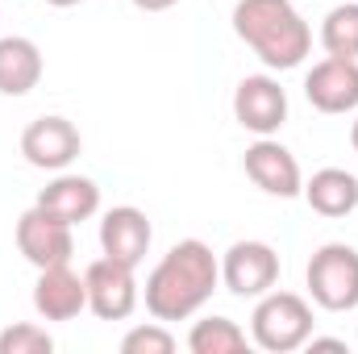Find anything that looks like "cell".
Listing matches in <instances>:
<instances>
[{
  "instance_id": "8fae6325",
  "label": "cell",
  "mask_w": 358,
  "mask_h": 354,
  "mask_svg": "<svg viewBox=\"0 0 358 354\" xmlns=\"http://www.w3.org/2000/svg\"><path fill=\"white\" fill-rule=\"evenodd\" d=\"M304 96L317 113L342 117L358 108V59H334L325 55L321 63H313V71L304 76Z\"/></svg>"
},
{
  "instance_id": "5bb4252c",
  "label": "cell",
  "mask_w": 358,
  "mask_h": 354,
  "mask_svg": "<svg viewBox=\"0 0 358 354\" xmlns=\"http://www.w3.org/2000/svg\"><path fill=\"white\" fill-rule=\"evenodd\" d=\"M38 204H42L46 213L63 217L67 225H80V221H92V217L100 213V187H96V179H88V176H67V171H59V176L38 192Z\"/></svg>"
},
{
  "instance_id": "603a6c76",
  "label": "cell",
  "mask_w": 358,
  "mask_h": 354,
  "mask_svg": "<svg viewBox=\"0 0 358 354\" xmlns=\"http://www.w3.org/2000/svg\"><path fill=\"white\" fill-rule=\"evenodd\" d=\"M46 4H55V8H71V4H84V0H46Z\"/></svg>"
},
{
  "instance_id": "ffe728a7",
  "label": "cell",
  "mask_w": 358,
  "mask_h": 354,
  "mask_svg": "<svg viewBox=\"0 0 358 354\" xmlns=\"http://www.w3.org/2000/svg\"><path fill=\"white\" fill-rule=\"evenodd\" d=\"M171 351H176V334H171L163 321L134 325V330L121 338V354H171Z\"/></svg>"
},
{
  "instance_id": "277c9868",
  "label": "cell",
  "mask_w": 358,
  "mask_h": 354,
  "mask_svg": "<svg viewBox=\"0 0 358 354\" xmlns=\"http://www.w3.org/2000/svg\"><path fill=\"white\" fill-rule=\"evenodd\" d=\"M304 283H308L313 304H321L325 313L358 309V250L346 242L317 246L304 267Z\"/></svg>"
},
{
  "instance_id": "6da1fadb",
  "label": "cell",
  "mask_w": 358,
  "mask_h": 354,
  "mask_svg": "<svg viewBox=\"0 0 358 354\" xmlns=\"http://www.w3.org/2000/svg\"><path fill=\"white\" fill-rule=\"evenodd\" d=\"M217 288H221V259L213 255V246L200 238H183L146 275L142 300H146V313L167 325V321L196 317Z\"/></svg>"
},
{
  "instance_id": "8992f818",
  "label": "cell",
  "mask_w": 358,
  "mask_h": 354,
  "mask_svg": "<svg viewBox=\"0 0 358 354\" xmlns=\"http://www.w3.org/2000/svg\"><path fill=\"white\" fill-rule=\"evenodd\" d=\"M76 225H67L63 217L46 213L42 204L25 208L17 217V250L29 267H59V263H71L76 255Z\"/></svg>"
},
{
  "instance_id": "7c38bea8",
  "label": "cell",
  "mask_w": 358,
  "mask_h": 354,
  "mask_svg": "<svg viewBox=\"0 0 358 354\" xmlns=\"http://www.w3.org/2000/svg\"><path fill=\"white\" fill-rule=\"evenodd\" d=\"M242 167H246V176L255 179V187H263L267 196L292 200V196L304 192V176H300L296 155L283 142H275V138H259L255 146H246Z\"/></svg>"
},
{
  "instance_id": "cb8c5ba5",
  "label": "cell",
  "mask_w": 358,
  "mask_h": 354,
  "mask_svg": "<svg viewBox=\"0 0 358 354\" xmlns=\"http://www.w3.org/2000/svg\"><path fill=\"white\" fill-rule=\"evenodd\" d=\"M350 146H355V155H358V117H355V125H350Z\"/></svg>"
},
{
  "instance_id": "52a82bcc",
  "label": "cell",
  "mask_w": 358,
  "mask_h": 354,
  "mask_svg": "<svg viewBox=\"0 0 358 354\" xmlns=\"http://www.w3.org/2000/svg\"><path fill=\"white\" fill-rule=\"evenodd\" d=\"M234 117L255 138H275L287 121V92L275 76H246L234 88Z\"/></svg>"
},
{
  "instance_id": "44dd1931",
  "label": "cell",
  "mask_w": 358,
  "mask_h": 354,
  "mask_svg": "<svg viewBox=\"0 0 358 354\" xmlns=\"http://www.w3.org/2000/svg\"><path fill=\"white\" fill-rule=\"evenodd\" d=\"M304 346H308V351H338V354H346V351H350V346H346L342 338H317V334H313V338H308Z\"/></svg>"
},
{
  "instance_id": "ac0fdd59",
  "label": "cell",
  "mask_w": 358,
  "mask_h": 354,
  "mask_svg": "<svg viewBox=\"0 0 358 354\" xmlns=\"http://www.w3.org/2000/svg\"><path fill=\"white\" fill-rule=\"evenodd\" d=\"M321 46L334 59H358V0L334 4L321 21Z\"/></svg>"
},
{
  "instance_id": "9c48e42d",
  "label": "cell",
  "mask_w": 358,
  "mask_h": 354,
  "mask_svg": "<svg viewBox=\"0 0 358 354\" xmlns=\"http://www.w3.org/2000/svg\"><path fill=\"white\" fill-rule=\"evenodd\" d=\"M84 283H88V309L100 321H125L138 309V300H142V288L134 279V267L113 263V259L88 263Z\"/></svg>"
},
{
  "instance_id": "4fadbf2b",
  "label": "cell",
  "mask_w": 358,
  "mask_h": 354,
  "mask_svg": "<svg viewBox=\"0 0 358 354\" xmlns=\"http://www.w3.org/2000/svg\"><path fill=\"white\" fill-rule=\"evenodd\" d=\"M34 309L42 321H71L88 309V283L80 271H71V263L42 267L38 283H34Z\"/></svg>"
},
{
  "instance_id": "9a60e30c",
  "label": "cell",
  "mask_w": 358,
  "mask_h": 354,
  "mask_svg": "<svg viewBox=\"0 0 358 354\" xmlns=\"http://www.w3.org/2000/svg\"><path fill=\"white\" fill-rule=\"evenodd\" d=\"M42 71L46 63L34 38H21V34L0 38V96H29L42 84Z\"/></svg>"
},
{
  "instance_id": "7a4b0ae2",
  "label": "cell",
  "mask_w": 358,
  "mask_h": 354,
  "mask_svg": "<svg viewBox=\"0 0 358 354\" xmlns=\"http://www.w3.org/2000/svg\"><path fill=\"white\" fill-rule=\"evenodd\" d=\"M234 34L263 59L271 71H292L313 50V25L292 0H238Z\"/></svg>"
},
{
  "instance_id": "7402d4cb",
  "label": "cell",
  "mask_w": 358,
  "mask_h": 354,
  "mask_svg": "<svg viewBox=\"0 0 358 354\" xmlns=\"http://www.w3.org/2000/svg\"><path fill=\"white\" fill-rule=\"evenodd\" d=\"M134 8H142V13H167V8H176L179 0H129Z\"/></svg>"
},
{
  "instance_id": "d6986e66",
  "label": "cell",
  "mask_w": 358,
  "mask_h": 354,
  "mask_svg": "<svg viewBox=\"0 0 358 354\" xmlns=\"http://www.w3.org/2000/svg\"><path fill=\"white\" fill-rule=\"evenodd\" d=\"M50 351H55V338L34 321H17V325L0 330V354H50Z\"/></svg>"
},
{
  "instance_id": "3957f363",
  "label": "cell",
  "mask_w": 358,
  "mask_h": 354,
  "mask_svg": "<svg viewBox=\"0 0 358 354\" xmlns=\"http://www.w3.org/2000/svg\"><path fill=\"white\" fill-rule=\"evenodd\" d=\"M313 338V304L300 292H275L259 296L250 313V342L267 354H292Z\"/></svg>"
},
{
  "instance_id": "30bf717a",
  "label": "cell",
  "mask_w": 358,
  "mask_h": 354,
  "mask_svg": "<svg viewBox=\"0 0 358 354\" xmlns=\"http://www.w3.org/2000/svg\"><path fill=\"white\" fill-rule=\"evenodd\" d=\"M150 242H155V229H150V217L142 208L117 204V208L104 213V221H100V250H104V259L138 271L146 263V255H150Z\"/></svg>"
},
{
  "instance_id": "ba28073f",
  "label": "cell",
  "mask_w": 358,
  "mask_h": 354,
  "mask_svg": "<svg viewBox=\"0 0 358 354\" xmlns=\"http://www.w3.org/2000/svg\"><path fill=\"white\" fill-rule=\"evenodd\" d=\"M80 150H84V138L67 117H38L21 134V155L38 171H67L80 159Z\"/></svg>"
},
{
  "instance_id": "2e32d148",
  "label": "cell",
  "mask_w": 358,
  "mask_h": 354,
  "mask_svg": "<svg viewBox=\"0 0 358 354\" xmlns=\"http://www.w3.org/2000/svg\"><path fill=\"white\" fill-rule=\"evenodd\" d=\"M313 213L338 221V217H350L358 208V179L346 171V167H321L313 171V179H304V192Z\"/></svg>"
},
{
  "instance_id": "5b68a950",
  "label": "cell",
  "mask_w": 358,
  "mask_h": 354,
  "mask_svg": "<svg viewBox=\"0 0 358 354\" xmlns=\"http://www.w3.org/2000/svg\"><path fill=\"white\" fill-rule=\"evenodd\" d=\"M221 283L225 292H234L238 300H259L267 296L271 288L279 283V255L271 242L259 238H246V242H234L225 255H221Z\"/></svg>"
},
{
  "instance_id": "e0dca14e",
  "label": "cell",
  "mask_w": 358,
  "mask_h": 354,
  "mask_svg": "<svg viewBox=\"0 0 358 354\" xmlns=\"http://www.w3.org/2000/svg\"><path fill=\"white\" fill-rule=\"evenodd\" d=\"M187 351L192 354H242L246 351V330L229 317H200L187 330Z\"/></svg>"
}]
</instances>
